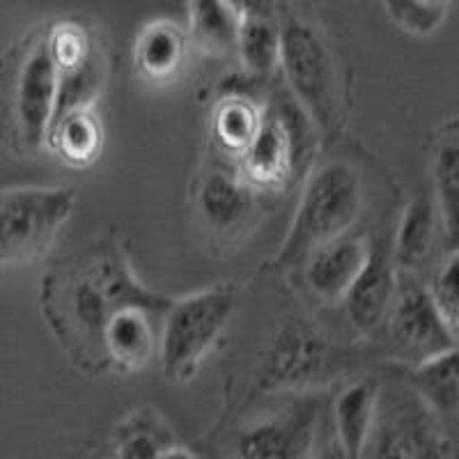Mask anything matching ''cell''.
I'll return each mask as SVG.
<instances>
[{"instance_id":"1","label":"cell","mask_w":459,"mask_h":459,"mask_svg":"<svg viewBox=\"0 0 459 459\" xmlns=\"http://www.w3.org/2000/svg\"><path fill=\"white\" fill-rule=\"evenodd\" d=\"M134 276L129 260L115 244H100L57 262L42 282V308L53 335L79 366H104L101 340L122 306L161 301Z\"/></svg>"},{"instance_id":"2","label":"cell","mask_w":459,"mask_h":459,"mask_svg":"<svg viewBox=\"0 0 459 459\" xmlns=\"http://www.w3.org/2000/svg\"><path fill=\"white\" fill-rule=\"evenodd\" d=\"M56 113V72L44 28L0 56V136L19 154L47 145Z\"/></svg>"},{"instance_id":"3","label":"cell","mask_w":459,"mask_h":459,"mask_svg":"<svg viewBox=\"0 0 459 459\" xmlns=\"http://www.w3.org/2000/svg\"><path fill=\"white\" fill-rule=\"evenodd\" d=\"M363 209V186L354 166L322 163L308 178L290 232L276 257L278 269H294L317 246L350 232Z\"/></svg>"},{"instance_id":"4","label":"cell","mask_w":459,"mask_h":459,"mask_svg":"<svg viewBox=\"0 0 459 459\" xmlns=\"http://www.w3.org/2000/svg\"><path fill=\"white\" fill-rule=\"evenodd\" d=\"M237 310V292L230 285L172 299L161 317L159 356L163 370L175 381H186L214 350Z\"/></svg>"},{"instance_id":"5","label":"cell","mask_w":459,"mask_h":459,"mask_svg":"<svg viewBox=\"0 0 459 459\" xmlns=\"http://www.w3.org/2000/svg\"><path fill=\"white\" fill-rule=\"evenodd\" d=\"M278 32V67L285 74L287 88L319 131L333 134L340 113L338 76L324 37L299 16L282 19Z\"/></svg>"},{"instance_id":"6","label":"cell","mask_w":459,"mask_h":459,"mask_svg":"<svg viewBox=\"0 0 459 459\" xmlns=\"http://www.w3.org/2000/svg\"><path fill=\"white\" fill-rule=\"evenodd\" d=\"M356 354L331 342L301 319L287 322L269 344L257 370L266 393H306L350 372Z\"/></svg>"},{"instance_id":"7","label":"cell","mask_w":459,"mask_h":459,"mask_svg":"<svg viewBox=\"0 0 459 459\" xmlns=\"http://www.w3.org/2000/svg\"><path fill=\"white\" fill-rule=\"evenodd\" d=\"M76 195L67 186H14L0 191V266L37 260L69 223Z\"/></svg>"},{"instance_id":"8","label":"cell","mask_w":459,"mask_h":459,"mask_svg":"<svg viewBox=\"0 0 459 459\" xmlns=\"http://www.w3.org/2000/svg\"><path fill=\"white\" fill-rule=\"evenodd\" d=\"M310 145L313 122L292 94H282L264 110L251 145L237 157V175L255 191H272L292 178Z\"/></svg>"},{"instance_id":"9","label":"cell","mask_w":459,"mask_h":459,"mask_svg":"<svg viewBox=\"0 0 459 459\" xmlns=\"http://www.w3.org/2000/svg\"><path fill=\"white\" fill-rule=\"evenodd\" d=\"M360 459H453L444 425L411 391L379 388L370 437Z\"/></svg>"},{"instance_id":"10","label":"cell","mask_w":459,"mask_h":459,"mask_svg":"<svg viewBox=\"0 0 459 459\" xmlns=\"http://www.w3.org/2000/svg\"><path fill=\"white\" fill-rule=\"evenodd\" d=\"M56 72L53 120L74 108L92 106L106 81V53L92 28L76 19H60L44 28Z\"/></svg>"},{"instance_id":"11","label":"cell","mask_w":459,"mask_h":459,"mask_svg":"<svg viewBox=\"0 0 459 459\" xmlns=\"http://www.w3.org/2000/svg\"><path fill=\"white\" fill-rule=\"evenodd\" d=\"M322 407L308 393H290L276 409L246 425L237 438L239 459H315Z\"/></svg>"},{"instance_id":"12","label":"cell","mask_w":459,"mask_h":459,"mask_svg":"<svg viewBox=\"0 0 459 459\" xmlns=\"http://www.w3.org/2000/svg\"><path fill=\"white\" fill-rule=\"evenodd\" d=\"M395 350L413 363L457 347V333L446 324L429 297L428 287L397 281V292L386 315Z\"/></svg>"},{"instance_id":"13","label":"cell","mask_w":459,"mask_h":459,"mask_svg":"<svg viewBox=\"0 0 459 459\" xmlns=\"http://www.w3.org/2000/svg\"><path fill=\"white\" fill-rule=\"evenodd\" d=\"M172 299L122 306L110 317L101 340L104 366L120 372H136L145 368L159 351V319Z\"/></svg>"},{"instance_id":"14","label":"cell","mask_w":459,"mask_h":459,"mask_svg":"<svg viewBox=\"0 0 459 459\" xmlns=\"http://www.w3.org/2000/svg\"><path fill=\"white\" fill-rule=\"evenodd\" d=\"M397 281L400 278L391 251L386 244H375L368 251L366 264L360 266L359 276L342 297L354 329L366 335L379 329L395 299Z\"/></svg>"},{"instance_id":"15","label":"cell","mask_w":459,"mask_h":459,"mask_svg":"<svg viewBox=\"0 0 459 459\" xmlns=\"http://www.w3.org/2000/svg\"><path fill=\"white\" fill-rule=\"evenodd\" d=\"M198 209L212 232L232 237L251 225L257 212V191L237 172L214 170L200 182Z\"/></svg>"},{"instance_id":"16","label":"cell","mask_w":459,"mask_h":459,"mask_svg":"<svg viewBox=\"0 0 459 459\" xmlns=\"http://www.w3.org/2000/svg\"><path fill=\"white\" fill-rule=\"evenodd\" d=\"M368 251L370 248L350 232L317 246L303 260V276L310 292L324 301H342L360 266L366 264Z\"/></svg>"},{"instance_id":"17","label":"cell","mask_w":459,"mask_h":459,"mask_svg":"<svg viewBox=\"0 0 459 459\" xmlns=\"http://www.w3.org/2000/svg\"><path fill=\"white\" fill-rule=\"evenodd\" d=\"M379 384L360 379L340 391L333 402V441L347 459H360L377 411Z\"/></svg>"},{"instance_id":"18","label":"cell","mask_w":459,"mask_h":459,"mask_svg":"<svg viewBox=\"0 0 459 459\" xmlns=\"http://www.w3.org/2000/svg\"><path fill=\"white\" fill-rule=\"evenodd\" d=\"M438 228H441V219H438V209L437 203H434L432 191L413 195V200L402 214L395 244L391 248L395 269H400V272H418L432 255Z\"/></svg>"},{"instance_id":"19","label":"cell","mask_w":459,"mask_h":459,"mask_svg":"<svg viewBox=\"0 0 459 459\" xmlns=\"http://www.w3.org/2000/svg\"><path fill=\"white\" fill-rule=\"evenodd\" d=\"M409 388L425 402V407L444 423H453L459 407L457 347L418 360L407 375Z\"/></svg>"},{"instance_id":"20","label":"cell","mask_w":459,"mask_h":459,"mask_svg":"<svg viewBox=\"0 0 459 459\" xmlns=\"http://www.w3.org/2000/svg\"><path fill=\"white\" fill-rule=\"evenodd\" d=\"M186 35L172 22H152L143 26L134 44V65L143 79L163 83L172 79L186 60Z\"/></svg>"},{"instance_id":"21","label":"cell","mask_w":459,"mask_h":459,"mask_svg":"<svg viewBox=\"0 0 459 459\" xmlns=\"http://www.w3.org/2000/svg\"><path fill=\"white\" fill-rule=\"evenodd\" d=\"M47 145L72 168H88L104 147V126L92 106L74 108L51 122Z\"/></svg>"},{"instance_id":"22","label":"cell","mask_w":459,"mask_h":459,"mask_svg":"<svg viewBox=\"0 0 459 459\" xmlns=\"http://www.w3.org/2000/svg\"><path fill=\"white\" fill-rule=\"evenodd\" d=\"M455 120L441 126L438 141L434 145L432 159V195L438 209L441 228L448 235L455 248L457 241V209H459V145Z\"/></svg>"},{"instance_id":"23","label":"cell","mask_w":459,"mask_h":459,"mask_svg":"<svg viewBox=\"0 0 459 459\" xmlns=\"http://www.w3.org/2000/svg\"><path fill=\"white\" fill-rule=\"evenodd\" d=\"M264 110L244 92H228L223 100L216 101L212 113V136L216 145L228 154L239 157L251 145L253 136L260 129Z\"/></svg>"},{"instance_id":"24","label":"cell","mask_w":459,"mask_h":459,"mask_svg":"<svg viewBox=\"0 0 459 459\" xmlns=\"http://www.w3.org/2000/svg\"><path fill=\"white\" fill-rule=\"evenodd\" d=\"M188 35L203 51L225 56L235 48L237 19L225 0H188Z\"/></svg>"},{"instance_id":"25","label":"cell","mask_w":459,"mask_h":459,"mask_svg":"<svg viewBox=\"0 0 459 459\" xmlns=\"http://www.w3.org/2000/svg\"><path fill=\"white\" fill-rule=\"evenodd\" d=\"M235 48L244 69L253 79H266L278 67L281 32L276 19H241L237 22Z\"/></svg>"},{"instance_id":"26","label":"cell","mask_w":459,"mask_h":459,"mask_svg":"<svg viewBox=\"0 0 459 459\" xmlns=\"http://www.w3.org/2000/svg\"><path fill=\"white\" fill-rule=\"evenodd\" d=\"M388 19L402 32L429 37L444 26L453 0H381Z\"/></svg>"},{"instance_id":"27","label":"cell","mask_w":459,"mask_h":459,"mask_svg":"<svg viewBox=\"0 0 459 459\" xmlns=\"http://www.w3.org/2000/svg\"><path fill=\"white\" fill-rule=\"evenodd\" d=\"M457 253L455 248L450 251L448 260L441 262L438 272L434 273L432 285L428 287L429 297H432L434 306L438 313L444 315L446 324L457 333V322H459V290H457Z\"/></svg>"},{"instance_id":"28","label":"cell","mask_w":459,"mask_h":459,"mask_svg":"<svg viewBox=\"0 0 459 459\" xmlns=\"http://www.w3.org/2000/svg\"><path fill=\"white\" fill-rule=\"evenodd\" d=\"M168 446L152 429L134 428L125 432L115 448V459H161Z\"/></svg>"},{"instance_id":"29","label":"cell","mask_w":459,"mask_h":459,"mask_svg":"<svg viewBox=\"0 0 459 459\" xmlns=\"http://www.w3.org/2000/svg\"><path fill=\"white\" fill-rule=\"evenodd\" d=\"M225 5L241 19H276V0H225Z\"/></svg>"},{"instance_id":"30","label":"cell","mask_w":459,"mask_h":459,"mask_svg":"<svg viewBox=\"0 0 459 459\" xmlns=\"http://www.w3.org/2000/svg\"><path fill=\"white\" fill-rule=\"evenodd\" d=\"M161 459H198L191 450L179 448V446H168L166 453L161 455Z\"/></svg>"},{"instance_id":"31","label":"cell","mask_w":459,"mask_h":459,"mask_svg":"<svg viewBox=\"0 0 459 459\" xmlns=\"http://www.w3.org/2000/svg\"><path fill=\"white\" fill-rule=\"evenodd\" d=\"M315 459H347V457H344L342 450L335 446V441H331V444H326V448L322 450V455H319V457H315Z\"/></svg>"}]
</instances>
